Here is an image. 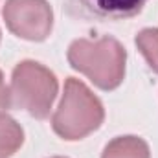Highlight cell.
Masks as SVG:
<instances>
[{
  "label": "cell",
  "mask_w": 158,
  "mask_h": 158,
  "mask_svg": "<svg viewBox=\"0 0 158 158\" xmlns=\"http://www.w3.org/2000/svg\"><path fill=\"white\" fill-rule=\"evenodd\" d=\"M103 116L99 99L81 81L70 77L64 85L63 99L52 123L61 138L81 140L101 125Z\"/></svg>",
  "instance_id": "2"
},
{
  "label": "cell",
  "mask_w": 158,
  "mask_h": 158,
  "mask_svg": "<svg viewBox=\"0 0 158 158\" xmlns=\"http://www.w3.org/2000/svg\"><path fill=\"white\" fill-rule=\"evenodd\" d=\"M101 158H149V147L142 138L119 136L105 147Z\"/></svg>",
  "instance_id": "6"
},
{
  "label": "cell",
  "mask_w": 158,
  "mask_h": 158,
  "mask_svg": "<svg viewBox=\"0 0 158 158\" xmlns=\"http://www.w3.org/2000/svg\"><path fill=\"white\" fill-rule=\"evenodd\" d=\"M125 59L127 53L123 46L112 37L79 39L74 40L68 50L70 64L103 90H112L123 81Z\"/></svg>",
  "instance_id": "1"
},
{
  "label": "cell",
  "mask_w": 158,
  "mask_h": 158,
  "mask_svg": "<svg viewBox=\"0 0 158 158\" xmlns=\"http://www.w3.org/2000/svg\"><path fill=\"white\" fill-rule=\"evenodd\" d=\"M136 46L158 74V30H143L136 35Z\"/></svg>",
  "instance_id": "8"
},
{
  "label": "cell",
  "mask_w": 158,
  "mask_h": 158,
  "mask_svg": "<svg viewBox=\"0 0 158 158\" xmlns=\"http://www.w3.org/2000/svg\"><path fill=\"white\" fill-rule=\"evenodd\" d=\"M4 19L17 37L26 40H44L53 24L52 7L44 0H7Z\"/></svg>",
  "instance_id": "4"
},
{
  "label": "cell",
  "mask_w": 158,
  "mask_h": 158,
  "mask_svg": "<svg viewBox=\"0 0 158 158\" xmlns=\"http://www.w3.org/2000/svg\"><path fill=\"white\" fill-rule=\"evenodd\" d=\"M24 140V132L20 125L7 114L0 112V158H9Z\"/></svg>",
  "instance_id": "7"
},
{
  "label": "cell",
  "mask_w": 158,
  "mask_h": 158,
  "mask_svg": "<svg viewBox=\"0 0 158 158\" xmlns=\"http://www.w3.org/2000/svg\"><path fill=\"white\" fill-rule=\"evenodd\" d=\"M147 0H66L68 13L86 20H123L142 11Z\"/></svg>",
  "instance_id": "5"
},
{
  "label": "cell",
  "mask_w": 158,
  "mask_h": 158,
  "mask_svg": "<svg viewBox=\"0 0 158 158\" xmlns=\"http://www.w3.org/2000/svg\"><path fill=\"white\" fill-rule=\"evenodd\" d=\"M13 105V99H11V90L6 86L4 77H2V72H0V109H9Z\"/></svg>",
  "instance_id": "9"
},
{
  "label": "cell",
  "mask_w": 158,
  "mask_h": 158,
  "mask_svg": "<svg viewBox=\"0 0 158 158\" xmlns=\"http://www.w3.org/2000/svg\"><path fill=\"white\" fill-rule=\"evenodd\" d=\"M57 94L55 76L35 61H24L15 66L11 79L13 105L35 118H46Z\"/></svg>",
  "instance_id": "3"
}]
</instances>
